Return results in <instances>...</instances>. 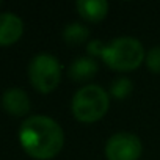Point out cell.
Instances as JSON below:
<instances>
[{
  "label": "cell",
  "mask_w": 160,
  "mask_h": 160,
  "mask_svg": "<svg viewBox=\"0 0 160 160\" xmlns=\"http://www.w3.org/2000/svg\"><path fill=\"white\" fill-rule=\"evenodd\" d=\"M19 141L30 157L49 160L63 149L64 132L55 119L44 115H33L21 124Z\"/></svg>",
  "instance_id": "6da1fadb"
},
{
  "label": "cell",
  "mask_w": 160,
  "mask_h": 160,
  "mask_svg": "<svg viewBox=\"0 0 160 160\" xmlns=\"http://www.w3.org/2000/svg\"><path fill=\"white\" fill-rule=\"evenodd\" d=\"M110 107L108 93L99 85H87L80 88L71 102V112L80 122L93 124L105 116Z\"/></svg>",
  "instance_id": "7a4b0ae2"
},
{
  "label": "cell",
  "mask_w": 160,
  "mask_h": 160,
  "mask_svg": "<svg viewBox=\"0 0 160 160\" xmlns=\"http://www.w3.org/2000/svg\"><path fill=\"white\" fill-rule=\"evenodd\" d=\"M101 58L113 71L129 72L140 68V64L146 58V52L143 44L137 38L119 36L115 38L110 44H105Z\"/></svg>",
  "instance_id": "3957f363"
},
{
  "label": "cell",
  "mask_w": 160,
  "mask_h": 160,
  "mask_svg": "<svg viewBox=\"0 0 160 160\" xmlns=\"http://www.w3.org/2000/svg\"><path fill=\"white\" fill-rule=\"evenodd\" d=\"M28 78L33 88L42 94L55 91L61 82L60 61L49 53H39L28 64Z\"/></svg>",
  "instance_id": "277c9868"
},
{
  "label": "cell",
  "mask_w": 160,
  "mask_h": 160,
  "mask_svg": "<svg viewBox=\"0 0 160 160\" xmlns=\"http://www.w3.org/2000/svg\"><path fill=\"white\" fill-rule=\"evenodd\" d=\"M143 152V144L138 135L130 132H118L105 143L107 160H138Z\"/></svg>",
  "instance_id": "5b68a950"
},
{
  "label": "cell",
  "mask_w": 160,
  "mask_h": 160,
  "mask_svg": "<svg viewBox=\"0 0 160 160\" xmlns=\"http://www.w3.org/2000/svg\"><path fill=\"white\" fill-rule=\"evenodd\" d=\"M2 107L11 116H25L30 112V98L22 88H8L2 94Z\"/></svg>",
  "instance_id": "8992f818"
},
{
  "label": "cell",
  "mask_w": 160,
  "mask_h": 160,
  "mask_svg": "<svg viewBox=\"0 0 160 160\" xmlns=\"http://www.w3.org/2000/svg\"><path fill=\"white\" fill-rule=\"evenodd\" d=\"M24 33V22L13 13L0 14V46H11L21 39Z\"/></svg>",
  "instance_id": "52a82bcc"
},
{
  "label": "cell",
  "mask_w": 160,
  "mask_h": 160,
  "mask_svg": "<svg viewBox=\"0 0 160 160\" xmlns=\"http://www.w3.org/2000/svg\"><path fill=\"white\" fill-rule=\"evenodd\" d=\"M75 10L83 21L96 24L105 19L108 13V3L105 0H78L75 3Z\"/></svg>",
  "instance_id": "ba28073f"
},
{
  "label": "cell",
  "mask_w": 160,
  "mask_h": 160,
  "mask_svg": "<svg viewBox=\"0 0 160 160\" xmlns=\"http://www.w3.org/2000/svg\"><path fill=\"white\" fill-rule=\"evenodd\" d=\"M98 69H99V66L94 58L78 57L69 64L68 75L74 82H87V80H91L98 74Z\"/></svg>",
  "instance_id": "9c48e42d"
},
{
  "label": "cell",
  "mask_w": 160,
  "mask_h": 160,
  "mask_svg": "<svg viewBox=\"0 0 160 160\" xmlns=\"http://www.w3.org/2000/svg\"><path fill=\"white\" fill-rule=\"evenodd\" d=\"M90 36V30L82 22H71L63 30V39L69 46H80L83 44Z\"/></svg>",
  "instance_id": "30bf717a"
},
{
  "label": "cell",
  "mask_w": 160,
  "mask_h": 160,
  "mask_svg": "<svg viewBox=\"0 0 160 160\" xmlns=\"http://www.w3.org/2000/svg\"><path fill=\"white\" fill-rule=\"evenodd\" d=\"M132 90H133V83L127 77H118L110 85V94L115 99H126L132 93Z\"/></svg>",
  "instance_id": "8fae6325"
},
{
  "label": "cell",
  "mask_w": 160,
  "mask_h": 160,
  "mask_svg": "<svg viewBox=\"0 0 160 160\" xmlns=\"http://www.w3.org/2000/svg\"><path fill=\"white\" fill-rule=\"evenodd\" d=\"M144 64L151 72L160 74V46H154L149 49L144 58Z\"/></svg>",
  "instance_id": "7c38bea8"
},
{
  "label": "cell",
  "mask_w": 160,
  "mask_h": 160,
  "mask_svg": "<svg viewBox=\"0 0 160 160\" xmlns=\"http://www.w3.org/2000/svg\"><path fill=\"white\" fill-rule=\"evenodd\" d=\"M104 49H105V44H104L102 41H99V39H93V41H90L88 46H87V50H88V53L91 55V58H93V57H102Z\"/></svg>",
  "instance_id": "4fadbf2b"
}]
</instances>
